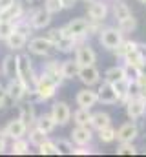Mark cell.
Segmentation results:
<instances>
[{
  "instance_id": "obj_12",
  "label": "cell",
  "mask_w": 146,
  "mask_h": 157,
  "mask_svg": "<svg viewBox=\"0 0 146 157\" xmlns=\"http://www.w3.org/2000/svg\"><path fill=\"white\" fill-rule=\"evenodd\" d=\"M29 22H31L33 29H44V28H48L49 22H51V13H49L46 7L33 9L31 15H29Z\"/></svg>"
},
{
  "instance_id": "obj_43",
  "label": "cell",
  "mask_w": 146,
  "mask_h": 157,
  "mask_svg": "<svg viewBox=\"0 0 146 157\" xmlns=\"http://www.w3.org/2000/svg\"><path fill=\"white\" fill-rule=\"evenodd\" d=\"M73 154H77V155H88V154H91V152L86 150V146H77V148L73 150Z\"/></svg>"
},
{
  "instance_id": "obj_10",
  "label": "cell",
  "mask_w": 146,
  "mask_h": 157,
  "mask_svg": "<svg viewBox=\"0 0 146 157\" xmlns=\"http://www.w3.org/2000/svg\"><path fill=\"white\" fill-rule=\"evenodd\" d=\"M88 17L93 22H104L108 18V6L102 0H90L88 2Z\"/></svg>"
},
{
  "instance_id": "obj_44",
  "label": "cell",
  "mask_w": 146,
  "mask_h": 157,
  "mask_svg": "<svg viewBox=\"0 0 146 157\" xmlns=\"http://www.w3.org/2000/svg\"><path fill=\"white\" fill-rule=\"evenodd\" d=\"M60 2H62L64 9H71V7H75V6H77V2H79V0H60Z\"/></svg>"
},
{
  "instance_id": "obj_2",
  "label": "cell",
  "mask_w": 146,
  "mask_h": 157,
  "mask_svg": "<svg viewBox=\"0 0 146 157\" xmlns=\"http://www.w3.org/2000/svg\"><path fill=\"white\" fill-rule=\"evenodd\" d=\"M17 62H18V78L29 90V86H33L36 77L35 71H33V60L29 59V55L22 53V55H17Z\"/></svg>"
},
{
  "instance_id": "obj_16",
  "label": "cell",
  "mask_w": 146,
  "mask_h": 157,
  "mask_svg": "<svg viewBox=\"0 0 146 157\" xmlns=\"http://www.w3.org/2000/svg\"><path fill=\"white\" fill-rule=\"evenodd\" d=\"M126 115L132 121H137L144 115V99L141 97H132L126 102Z\"/></svg>"
},
{
  "instance_id": "obj_35",
  "label": "cell",
  "mask_w": 146,
  "mask_h": 157,
  "mask_svg": "<svg viewBox=\"0 0 146 157\" xmlns=\"http://www.w3.org/2000/svg\"><path fill=\"white\" fill-rule=\"evenodd\" d=\"M55 143V148H57V152H59V155L60 154H66V155H71L73 154V143L71 141H66V139H57V141H53Z\"/></svg>"
},
{
  "instance_id": "obj_8",
  "label": "cell",
  "mask_w": 146,
  "mask_h": 157,
  "mask_svg": "<svg viewBox=\"0 0 146 157\" xmlns=\"http://www.w3.org/2000/svg\"><path fill=\"white\" fill-rule=\"evenodd\" d=\"M28 49H29V53H33V55L48 57V55L55 49V46H53V42H49L46 37H35V39H31L28 42Z\"/></svg>"
},
{
  "instance_id": "obj_22",
  "label": "cell",
  "mask_w": 146,
  "mask_h": 157,
  "mask_svg": "<svg viewBox=\"0 0 146 157\" xmlns=\"http://www.w3.org/2000/svg\"><path fill=\"white\" fill-rule=\"evenodd\" d=\"M42 73H46L49 78H53V80L57 82V86H60V84H62V80H64L62 71H60V64H59L57 60H53V59H51L49 62H46V66H44Z\"/></svg>"
},
{
  "instance_id": "obj_30",
  "label": "cell",
  "mask_w": 146,
  "mask_h": 157,
  "mask_svg": "<svg viewBox=\"0 0 146 157\" xmlns=\"http://www.w3.org/2000/svg\"><path fill=\"white\" fill-rule=\"evenodd\" d=\"M11 154H15V155H26V154H29V143H28L24 137H20V139H13Z\"/></svg>"
},
{
  "instance_id": "obj_25",
  "label": "cell",
  "mask_w": 146,
  "mask_h": 157,
  "mask_svg": "<svg viewBox=\"0 0 146 157\" xmlns=\"http://www.w3.org/2000/svg\"><path fill=\"white\" fill-rule=\"evenodd\" d=\"M60 71H62L64 80L75 78L77 77V71H79V64H77L75 60H71V59H68V60H64V62L60 64Z\"/></svg>"
},
{
  "instance_id": "obj_3",
  "label": "cell",
  "mask_w": 146,
  "mask_h": 157,
  "mask_svg": "<svg viewBox=\"0 0 146 157\" xmlns=\"http://www.w3.org/2000/svg\"><path fill=\"white\" fill-rule=\"evenodd\" d=\"M122 40H124V33L119 28H106V29H101V33H99V42L108 51H115Z\"/></svg>"
},
{
  "instance_id": "obj_21",
  "label": "cell",
  "mask_w": 146,
  "mask_h": 157,
  "mask_svg": "<svg viewBox=\"0 0 146 157\" xmlns=\"http://www.w3.org/2000/svg\"><path fill=\"white\" fill-rule=\"evenodd\" d=\"M18 112H20V115H18V117L28 124V128H31V126L36 122L35 106H33V102H29V101L22 102V104H20V108H18Z\"/></svg>"
},
{
  "instance_id": "obj_40",
  "label": "cell",
  "mask_w": 146,
  "mask_h": 157,
  "mask_svg": "<svg viewBox=\"0 0 146 157\" xmlns=\"http://www.w3.org/2000/svg\"><path fill=\"white\" fill-rule=\"evenodd\" d=\"M13 31H15L13 22H0V40H6Z\"/></svg>"
},
{
  "instance_id": "obj_29",
  "label": "cell",
  "mask_w": 146,
  "mask_h": 157,
  "mask_svg": "<svg viewBox=\"0 0 146 157\" xmlns=\"http://www.w3.org/2000/svg\"><path fill=\"white\" fill-rule=\"evenodd\" d=\"M44 141H48V133H46L44 130H40L38 126H35V128L29 130V144H33V146L38 148Z\"/></svg>"
},
{
  "instance_id": "obj_47",
  "label": "cell",
  "mask_w": 146,
  "mask_h": 157,
  "mask_svg": "<svg viewBox=\"0 0 146 157\" xmlns=\"http://www.w3.org/2000/svg\"><path fill=\"white\" fill-rule=\"evenodd\" d=\"M6 106V93H0V110Z\"/></svg>"
},
{
  "instance_id": "obj_38",
  "label": "cell",
  "mask_w": 146,
  "mask_h": 157,
  "mask_svg": "<svg viewBox=\"0 0 146 157\" xmlns=\"http://www.w3.org/2000/svg\"><path fill=\"white\" fill-rule=\"evenodd\" d=\"M38 154H42V155H59V152H57V148H55V143L53 141H44L40 146H38Z\"/></svg>"
},
{
  "instance_id": "obj_32",
  "label": "cell",
  "mask_w": 146,
  "mask_h": 157,
  "mask_svg": "<svg viewBox=\"0 0 146 157\" xmlns=\"http://www.w3.org/2000/svg\"><path fill=\"white\" fill-rule=\"evenodd\" d=\"M117 139V130L110 124V126H106V128H102V130H99V141L101 143H113Z\"/></svg>"
},
{
  "instance_id": "obj_42",
  "label": "cell",
  "mask_w": 146,
  "mask_h": 157,
  "mask_svg": "<svg viewBox=\"0 0 146 157\" xmlns=\"http://www.w3.org/2000/svg\"><path fill=\"white\" fill-rule=\"evenodd\" d=\"M6 139H7V135L4 133V130H0V154H4V152H6V146H7Z\"/></svg>"
},
{
  "instance_id": "obj_4",
  "label": "cell",
  "mask_w": 146,
  "mask_h": 157,
  "mask_svg": "<svg viewBox=\"0 0 146 157\" xmlns=\"http://www.w3.org/2000/svg\"><path fill=\"white\" fill-rule=\"evenodd\" d=\"M88 31H90V20L86 18H73L62 28L64 37H73V39H84Z\"/></svg>"
},
{
  "instance_id": "obj_36",
  "label": "cell",
  "mask_w": 146,
  "mask_h": 157,
  "mask_svg": "<svg viewBox=\"0 0 146 157\" xmlns=\"http://www.w3.org/2000/svg\"><path fill=\"white\" fill-rule=\"evenodd\" d=\"M122 68H124V75H126V78H130V80H135V78L144 71V68H141V66H133V64H128V62H124Z\"/></svg>"
},
{
  "instance_id": "obj_14",
  "label": "cell",
  "mask_w": 146,
  "mask_h": 157,
  "mask_svg": "<svg viewBox=\"0 0 146 157\" xmlns=\"http://www.w3.org/2000/svg\"><path fill=\"white\" fill-rule=\"evenodd\" d=\"M139 137V128L135 122H124L117 130V141L119 143H133Z\"/></svg>"
},
{
  "instance_id": "obj_23",
  "label": "cell",
  "mask_w": 146,
  "mask_h": 157,
  "mask_svg": "<svg viewBox=\"0 0 146 157\" xmlns=\"http://www.w3.org/2000/svg\"><path fill=\"white\" fill-rule=\"evenodd\" d=\"M113 88L117 91V97H119V102H128L130 99V88H132V80L130 78H121L117 82H113Z\"/></svg>"
},
{
  "instance_id": "obj_1",
  "label": "cell",
  "mask_w": 146,
  "mask_h": 157,
  "mask_svg": "<svg viewBox=\"0 0 146 157\" xmlns=\"http://www.w3.org/2000/svg\"><path fill=\"white\" fill-rule=\"evenodd\" d=\"M33 90H35V93L38 95L40 101H48V99L55 97V93H57V82L53 78H49L46 73H40L38 77H35Z\"/></svg>"
},
{
  "instance_id": "obj_46",
  "label": "cell",
  "mask_w": 146,
  "mask_h": 157,
  "mask_svg": "<svg viewBox=\"0 0 146 157\" xmlns=\"http://www.w3.org/2000/svg\"><path fill=\"white\" fill-rule=\"evenodd\" d=\"M137 48H139V51H141V55H143V59H144V62H146V44H137Z\"/></svg>"
},
{
  "instance_id": "obj_20",
  "label": "cell",
  "mask_w": 146,
  "mask_h": 157,
  "mask_svg": "<svg viewBox=\"0 0 146 157\" xmlns=\"http://www.w3.org/2000/svg\"><path fill=\"white\" fill-rule=\"evenodd\" d=\"M4 42H6L7 49H11V51H20V49H24L26 44H28V35L22 33V31H17V29H15V31L4 40Z\"/></svg>"
},
{
  "instance_id": "obj_18",
  "label": "cell",
  "mask_w": 146,
  "mask_h": 157,
  "mask_svg": "<svg viewBox=\"0 0 146 157\" xmlns=\"http://www.w3.org/2000/svg\"><path fill=\"white\" fill-rule=\"evenodd\" d=\"M24 13H26V9L22 7V4H20L18 0H15L13 6H9L7 9H2V11H0V22H15V20L20 18Z\"/></svg>"
},
{
  "instance_id": "obj_33",
  "label": "cell",
  "mask_w": 146,
  "mask_h": 157,
  "mask_svg": "<svg viewBox=\"0 0 146 157\" xmlns=\"http://www.w3.org/2000/svg\"><path fill=\"white\" fill-rule=\"evenodd\" d=\"M137 44H139V42H133V40H122V42H121V46L115 49V55H117V57H121V59H124L130 51H133V49L137 48Z\"/></svg>"
},
{
  "instance_id": "obj_13",
  "label": "cell",
  "mask_w": 146,
  "mask_h": 157,
  "mask_svg": "<svg viewBox=\"0 0 146 157\" xmlns=\"http://www.w3.org/2000/svg\"><path fill=\"white\" fill-rule=\"evenodd\" d=\"M75 102H77V106H80V108H93V106L99 102L97 91L86 86L84 90H80V91L77 93V97H75Z\"/></svg>"
},
{
  "instance_id": "obj_37",
  "label": "cell",
  "mask_w": 146,
  "mask_h": 157,
  "mask_svg": "<svg viewBox=\"0 0 146 157\" xmlns=\"http://www.w3.org/2000/svg\"><path fill=\"white\" fill-rule=\"evenodd\" d=\"M115 152H117V155H135L137 154V146L133 143H121Z\"/></svg>"
},
{
  "instance_id": "obj_49",
  "label": "cell",
  "mask_w": 146,
  "mask_h": 157,
  "mask_svg": "<svg viewBox=\"0 0 146 157\" xmlns=\"http://www.w3.org/2000/svg\"><path fill=\"white\" fill-rule=\"evenodd\" d=\"M84 2H90V0H84Z\"/></svg>"
},
{
  "instance_id": "obj_19",
  "label": "cell",
  "mask_w": 146,
  "mask_h": 157,
  "mask_svg": "<svg viewBox=\"0 0 146 157\" xmlns=\"http://www.w3.org/2000/svg\"><path fill=\"white\" fill-rule=\"evenodd\" d=\"M2 75L11 80V78L18 77V62H17V55H6L4 62H2Z\"/></svg>"
},
{
  "instance_id": "obj_48",
  "label": "cell",
  "mask_w": 146,
  "mask_h": 157,
  "mask_svg": "<svg viewBox=\"0 0 146 157\" xmlns=\"http://www.w3.org/2000/svg\"><path fill=\"white\" fill-rule=\"evenodd\" d=\"M144 115H146V101H144Z\"/></svg>"
},
{
  "instance_id": "obj_34",
  "label": "cell",
  "mask_w": 146,
  "mask_h": 157,
  "mask_svg": "<svg viewBox=\"0 0 146 157\" xmlns=\"http://www.w3.org/2000/svg\"><path fill=\"white\" fill-rule=\"evenodd\" d=\"M117 24H119L117 28H119V29H121L124 35H126V33H132V31H135V28H137V20L133 18V15H130V17H128V18H124V20H119Z\"/></svg>"
},
{
  "instance_id": "obj_24",
  "label": "cell",
  "mask_w": 146,
  "mask_h": 157,
  "mask_svg": "<svg viewBox=\"0 0 146 157\" xmlns=\"http://www.w3.org/2000/svg\"><path fill=\"white\" fill-rule=\"evenodd\" d=\"M90 124H91V128L93 130H102V128H106L111 124V117H110L106 112H95V113H91V121H90Z\"/></svg>"
},
{
  "instance_id": "obj_15",
  "label": "cell",
  "mask_w": 146,
  "mask_h": 157,
  "mask_svg": "<svg viewBox=\"0 0 146 157\" xmlns=\"http://www.w3.org/2000/svg\"><path fill=\"white\" fill-rule=\"evenodd\" d=\"M97 97H99V102L102 104H117L119 102V97H117V91L113 88L111 82H102L97 90Z\"/></svg>"
},
{
  "instance_id": "obj_7",
  "label": "cell",
  "mask_w": 146,
  "mask_h": 157,
  "mask_svg": "<svg viewBox=\"0 0 146 157\" xmlns=\"http://www.w3.org/2000/svg\"><path fill=\"white\" fill-rule=\"evenodd\" d=\"M51 117L57 122V126H66L70 121H71V110L68 106V102L64 101H57L53 106H51Z\"/></svg>"
},
{
  "instance_id": "obj_28",
  "label": "cell",
  "mask_w": 146,
  "mask_h": 157,
  "mask_svg": "<svg viewBox=\"0 0 146 157\" xmlns=\"http://www.w3.org/2000/svg\"><path fill=\"white\" fill-rule=\"evenodd\" d=\"M130 15H132V11H130V7H128V4H126V2L117 0V2L113 4V17L117 18V22H119V20H124V18H128Z\"/></svg>"
},
{
  "instance_id": "obj_26",
  "label": "cell",
  "mask_w": 146,
  "mask_h": 157,
  "mask_svg": "<svg viewBox=\"0 0 146 157\" xmlns=\"http://www.w3.org/2000/svg\"><path fill=\"white\" fill-rule=\"evenodd\" d=\"M36 126L40 128V130H44L48 135L55 130V126H57V122L53 121V117H51V113H44V115H40V117H36Z\"/></svg>"
},
{
  "instance_id": "obj_27",
  "label": "cell",
  "mask_w": 146,
  "mask_h": 157,
  "mask_svg": "<svg viewBox=\"0 0 146 157\" xmlns=\"http://www.w3.org/2000/svg\"><path fill=\"white\" fill-rule=\"evenodd\" d=\"M90 121H91V112H90V108H80V106H79V110L73 113V122H75L77 126H88Z\"/></svg>"
},
{
  "instance_id": "obj_39",
  "label": "cell",
  "mask_w": 146,
  "mask_h": 157,
  "mask_svg": "<svg viewBox=\"0 0 146 157\" xmlns=\"http://www.w3.org/2000/svg\"><path fill=\"white\" fill-rule=\"evenodd\" d=\"M44 2H46L44 7H46L51 15H57V13H60V11L64 9V6H62L60 0H44Z\"/></svg>"
},
{
  "instance_id": "obj_45",
  "label": "cell",
  "mask_w": 146,
  "mask_h": 157,
  "mask_svg": "<svg viewBox=\"0 0 146 157\" xmlns=\"http://www.w3.org/2000/svg\"><path fill=\"white\" fill-rule=\"evenodd\" d=\"M15 4V0H0V11L2 9H7L9 6H13Z\"/></svg>"
},
{
  "instance_id": "obj_9",
  "label": "cell",
  "mask_w": 146,
  "mask_h": 157,
  "mask_svg": "<svg viewBox=\"0 0 146 157\" xmlns=\"http://www.w3.org/2000/svg\"><path fill=\"white\" fill-rule=\"evenodd\" d=\"M77 77H79V80H80L84 86L91 88V86L99 84V80H101V71L95 68V64H91V66H82V68H79Z\"/></svg>"
},
{
  "instance_id": "obj_17",
  "label": "cell",
  "mask_w": 146,
  "mask_h": 157,
  "mask_svg": "<svg viewBox=\"0 0 146 157\" xmlns=\"http://www.w3.org/2000/svg\"><path fill=\"white\" fill-rule=\"evenodd\" d=\"M91 139H93V132L88 126H77L71 132V141L77 146H86L91 143Z\"/></svg>"
},
{
  "instance_id": "obj_41",
  "label": "cell",
  "mask_w": 146,
  "mask_h": 157,
  "mask_svg": "<svg viewBox=\"0 0 146 157\" xmlns=\"http://www.w3.org/2000/svg\"><path fill=\"white\" fill-rule=\"evenodd\" d=\"M64 37V33H62V28H53V29H49L48 33H46V39L49 40V42H53V46L59 42V40Z\"/></svg>"
},
{
  "instance_id": "obj_31",
  "label": "cell",
  "mask_w": 146,
  "mask_h": 157,
  "mask_svg": "<svg viewBox=\"0 0 146 157\" xmlns=\"http://www.w3.org/2000/svg\"><path fill=\"white\" fill-rule=\"evenodd\" d=\"M124 68L122 66H113V68H108L106 71H104V80L106 82H117V80H121V78H124Z\"/></svg>"
},
{
  "instance_id": "obj_5",
  "label": "cell",
  "mask_w": 146,
  "mask_h": 157,
  "mask_svg": "<svg viewBox=\"0 0 146 157\" xmlns=\"http://www.w3.org/2000/svg\"><path fill=\"white\" fill-rule=\"evenodd\" d=\"M4 93H6V99H9L11 102H22L26 99V93H28V88L24 86V82L20 78H11L7 80L6 88H4Z\"/></svg>"
},
{
  "instance_id": "obj_11",
  "label": "cell",
  "mask_w": 146,
  "mask_h": 157,
  "mask_svg": "<svg viewBox=\"0 0 146 157\" xmlns=\"http://www.w3.org/2000/svg\"><path fill=\"white\" fill-rule=\"evenodd\" d=\"M28 124L22 121L20 117L17 119H11L7 124H6V128H4V133L7 135V137H11V139H20V137H24L26 133H28Z\"/></svg>"
},
{
  "instance_id": "obj_6",
  "label": "cell",
  "mask_w": 146,
  "mask_h": 157,
  "mask_svg": "<svg viewBox=\"0 0 146 157\" xmlns=\"http://www.w3.org/2000/svg\"><path fill=\"white\" fill-rule=\"evenodd\" d=\"M75 62L79 64V68L95 64V62H97V53H95V49H93L90 44H86V42L79 44L77 53H75Z\"/></svg>"
}]
</instances>
